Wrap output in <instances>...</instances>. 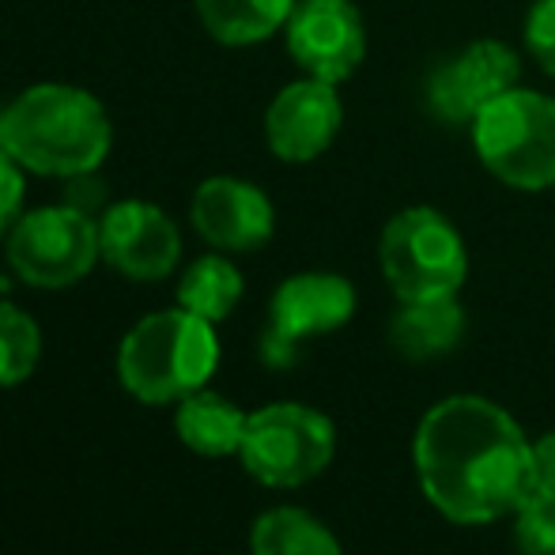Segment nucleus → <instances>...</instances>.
Masks as SVG:
<instances>
[{
  "label": "nucleus",
  "mask_w": 555,
  "mask_h": 555,
  "mask_svg": "<svg viewBox=\"0 0 555 555\" xmlns=\"http://www.w3.org/2000/svg\"><path fill=\"white\" fill-rule=\"evenodd\" d=\"M103 261L129 280H163L182 257V234L159 205L117 201L99 220Z\"/></svg>",
  "instance_id": "11"
},
{
  "label": "nucleus",
  "mask_w": 555,
  "mask_h": 555,
  "mask_svg": "<svg viewBox=\"0 0 555 555\" xmlns=\"http://www.w3.org/2000/svg\"><path fill=\"white\" fill-rule=\"evenodd\" d=\"M378 264L397 302L450 299L465 287L468 249L450 216L431 205H412L382 227Z\"/></svg>",
  "instance_id": "5"
},
{
  "label": "nucleus",
  "mask_w": 555,
  "mask_h": 555,
  "mask_svg": "<svg viewBox=\"0 0 555 555\" xmlns=\"http://www.w3.org/2000/svg\"><path fill=\"white\" fill-rule=\"evenodd\" d=\"M23 208V167L15 155L0 144V234L12 231Z\"/></svg>",
  "instance_id": "22"
},
{
  "label": "nucleus",
  "mask_w": 555,
  "mask_h": 555,
  "mask_svg": "<svg viewBox=\"0 0 555 555\" xmlns=\"http://www.w3.org/2000/svg\"><path fill=\"white\" fill-rule=\"evenodd\" d=\"M424 499L453 526L514 518L533 495V442L503 404L457 393L424 412L412 439Z\"/></svg>",
  "instance_id": "1"
},
{
  "label": "nucleus",
  "mask_w": 555,
  "mask_h": 555,
  "mask_svg": "<svg viewBox=\"0 0 555 555\" xmlns=\"http://www.w3.org/2000/svg\"><path fill=\"white\" fill-rule=\"evenodd\" d=\"M220 366L216 325L185 307L155 310L125 333L117 348V378L144 404H178L208 386Z\"/></svg>",
  "instance_id": "3"
},
{
  "label": "nucleus",
  "mask_w": 555,
  "mask_h": 555,
  "mask_svg": "<svg viewBox=\"0 0 555 555\" xmlns=\"http://www.w3.org/2000/svg\"><path fill=\"white\" fill-rule=\"evenodd\" d=\"M42 359V333L27 310L0 302V389L23 386Z\"/></svg>",
  "instance_id": "19"
},
{
  "label": "nucleus",
  "mask_w": 555,
  "mask_h": 555,
  "mask_svg": "<svg viewBox=\"0 0 555 555\" xmlns=\"http://www.w3.org/2000/svg\"><path fill=\"white\" fill-rule=\"evenodd\" d=\"M103 257L99 249V223L95 216L80 212L73 205L35 208L20 216L8 231V261L12 272L30 287L61 292L73 287L95 269Z\"/></svg>",
  "instance_id": "7"
},
{
  "label": "nucleus",
  "mask_w": 555,
  "mask_h": 555,
  "mask_svg": "<svg viewBox=\"0 0 555 555\" xmlns=\"http://www.w3.org/2000/svg\"><path fill=\"white\" fill-rule=\"evenodd\" d=\"M344 125V106L336 83L325 80H295L269 103L264 114V140L272 155L284 163H310L330 152Z\"/></svg>",
  "instance_id": "13"
},
{
  "label": "nucleus",
  "mask_w": 555,
  "mask_h": 555,
  "mask_svg": "<svg viewBox=\"0 0 555 555\" xmlns=\"http://www.w3.org/2000/svg\"><path fill=\"white\" fill-rule=\"evenodd\" d=\"M476 159L491 178L518 193L555 190V99L533 88H511L473 125Z\"/></svg>",
  "instance_id": "4"
},
{
  "label": "nucleus",
  "mask_w": 555,
  "mask_h": 555,
  "mask_svg": "<svg viewBox=\"0 0 555 555\" xmlns=\"http://www.w3.org/2000/svg\"><path fill=\"white\" fill-rule=\"evenodd\" d=\"M336 427L325 412L299 401H276L249 412L238 461L257 483L292 491L333 465Z\"/></svg>",
  "instance_id": "6"
},
{
  "label": "nucleus",
  "mask_w": 555,
  "mask_h": 555,
  "mask_svg": "<svg viewBox=\"0 0 555 555\" xmlns=\"http://www.w3.org/2000/svg\"><path fill=\"white\" fill-rule=\"evenodd\" d=\"M249 412H242L234 401L212 389H197V393L182 397L175 412V431L185 442V450L201 453V457H238L242 435H246Z\"/></svg>",
  "instance_id": "15"
},
{
  "label": "nucleus",
  "mask_w": 555,
  "mask_h": 555,
  "mask_svg": "<svg viewBox=\"0 0 555 555\" xmlns=\"http://www.w3.org/2000/svg\"><path fill=\"white\" fill-rule=\"evenodd\" d=\"M514 548L521 555H555V495L533 491L514 511Z\"/></svg>",
  "instance_id": "20"
},
{
  "label": "nucleus",
  "mask_w": 555,
  "mask_h": 555,
  "mask_svg": "<svg viewBox=\"0 0 555 555\" xmlns=\"http://www.w3.org/2000/svg\"><path fill=\"white\" fill-rule=\"evenodd\" d=\"M287 53L307 76L344 83L366 57V27L351 0H295Z\"/></svg>",
  "instance_id": "10"
},
{
  "label": "nucleus",
  "mask_w": 555,
  "mask_h": 555,
  "mask_svg": "<svg viewBox=\"0 0 555 555\" xmlns=\"http://www.w3.org/2000/svg\"><path fill=\"white\" fill-rule=\"evenodd\" d=\"M249 552L254 555H344L340 541L322 518L299 506H276L264 511L249 529Z\"/></svg>",
  "instance_id": "17"
},
{
  "label": "nucleus",
  "mask_w": 555,
  "mask_h": 555,
  "mask_svg": "<svg viewBox=\"0 0 555 555\" xmlns=\"http://www.w3.org/2000/svg\"><path fill=\"white\" fill-rule=\"evenodd\" d=\"M68 193H65V205H73V208H80V212H88V216H95L99 208H103V201H106V185L95 178V170L91 175H76V178H68ZM106 212V208H103Z\"/></svg>",
  "instance_id": "23"
},
{
  "label": "nucleus",
  "mask_w": 555,
  "mask_h": 555,
  "mask_svg": "<svg viewBox=\"0 0 555 555\" xmlns=\"http://www.w3.org/2000/svg\"><path fill=\"white\" fill-rule=\"evenodd\" d=\"M242 292H246L242 272L234 269L223 254H208L185 269L182 284H178V307H185L190 314L216 325V322H223V318H231Z\"/></svg>",
  "instance_id": "18"
},
{
  "label": "nucleus",
  "mask_w": 555,
  "mask_h": 555,
  "mask_svg": "<svg viewBox=\"0 0 555 555\" xmlns=\"http://www.w3.org/2000/svg\"><path fill=\"white\" fill-rule=\"evenodd\" d=\"M521 83V61L499 38H476L465 50L442 57L427 73L424 103L435 121L450 125H473L488 111L499 95Z\"/></svg>",
  "instance_id": "8"
},
{
  "label": "nucleus",
  "mask_w": 555,
  "mask_h": 555,
  "mask_svg": "<svg viewBox=\"0 0 555 555\" xmlns=\"http://www.w3.org/2000/svg\"><path fill=\"white\" fill-rule=\"evenodd\" d=\"M526 50L548 76H555V0H537L526 15Z\"/></svg>",
  "instance_id": "21"
},
{
  "label": "nucleus",
  "mask_w": 555,
  "mask_h": 555,
  "mask_svg": "<svg viewBox=\"0 0 555 555\" xmlns=\"http://www.w3.org/2000/svg\"><path fill=\"white\" fill-rule=\"evenodd\" d=\"M461 336H465V310H461L457 295L401 302V310L389 318V348L412 363L446 356L457 348Z\"/></svg>",
  "instance_id": "14"
},
{
  "label": "nucleus",
  "mask_w": 555,
  "mask_h": 555,
  "mask_svg": "<svg viewBox=\"0 0 555 555\" xmlns=\"http://www.w3.org/2000/svg\"><path fill=\"white\" fill-rule=\"evenodd\" d=\"M356 314V287L336 272H299L276 287L269 302V330L261 336V359L269 366H292L302 340L330 336Z\"/></svg>",
  "instance_id": "9"
},
{
  "label": "nucleus",
  "mask_w": 555,
  "mask_h": 555,
  "mask_svg": "<svg viewBox=\"0 0 555 555\" xmlns=\"http://www.w3.org/2000/svg\"><path fill=\"white\" fill-rule=\"evenodd\" d=\"M0 144L35 175L76 178L103 167L114 125L91 91L73 83H35L4 106Z\"/></svg>",
  "instance_id": "2"
},
{
  "label": "nucleus",
  "mask_w": 555,
  "mask_h": 555,
  "mask_svg": "<svg viewBox=\"0 0 555 555\" xmlns=\"http://www.w3.org/2000/svg\"><path fill=\"white\" fill-rule=\"evenodd\" d=\"M295 0H197L205 30L223 46H254L287 27Z\"/></svg>",
  "instance_id": "16"
},
{
  "label": "nucleus",
  "mask_w": 555,
  "mask_h": 555,
  "mask_svg": "<svg viewBox=\"0 0 555 555\" xmlns=\"http://www.w3.org/2000/svg\"><path fill=\"white\" fill-rule=\"evenodd\" d=\"M533 491L555 495V431L533 442Z\"/></svg>",
  "instance_id": "24"
},
{
  "label": "nucleus",
  "mask_w": 555,
  "mask_h": 555,
  "mask_svg": "<svg viewBox=\"0 0 555 555\" xmlns=\"http://www.w3.org/2000/svg\"><path fill=\"white\" fill-rule=\"evenodd\" d=\"M197 234L220 254H249L261 249L276 231V212L264 190L246 178L216 175L205 178L190 205Z\"/></svg>",
  "instance_id": "12"
}]
</instances>
